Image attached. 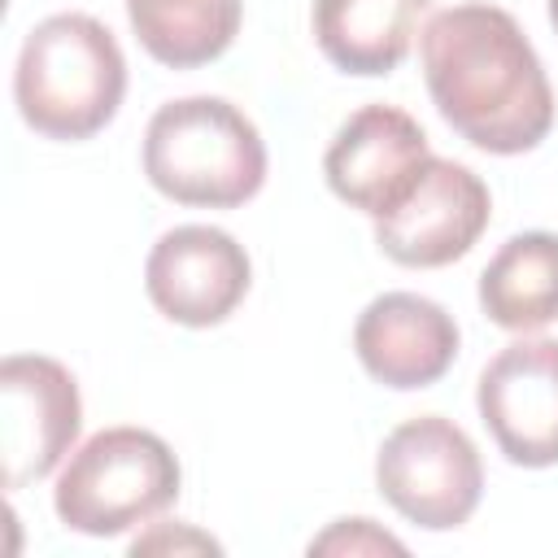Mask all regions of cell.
I'll return each mask as SVG.
<instances>
[{"label": "cell", "mask_w": 558, "mask_h": 558, "mask_svg": "<svg viewBox=\"0 0 558 558\" xmlns=\"http://www.w3.org/2000/svg\"><path fill=\"white\" fill-rule=\"evenodd\" d=\"M423 78L440 118L475 148L514 157L554 126V87L523 26L497 4L432 13L418 39Z\"/></svg>", "instance_id": "6da1fadb"}, {"label": "cell", "mask_w": 558, "mask_h": 558, "mask_svg": "<svg viewBox=\"0 0 558 558\" xmlns=\"http://www.w3.org/2000/svg\"><path fill=\"white\" fill-rule=\"evenodd\" d=\"M126 92V57L105 22L92 13H52L31 26L13 100L26 126L48 140H92L105 131Z\"/></svg>", "instance_id": "7a4b0ae2"}, {"label": "cell", "mask_w": 558, "mask_h": 558, "mask_svg": "<svg viewBox=\"0 0 558 558\" xmlns=\"http://www.w3.org/2000/svg\"><path fill=\"white\" fill-rule=\"evenodd\" d=\"M144 174L174 205L235 209L266 183V144L231 100L183 96L148 118Z\"/></svg>", "instance_id": "3957f363"}, {"label": "cell", "mask_w": 558, "mask_h": 558, "mask_svg": "<svg viewBox=\"0 0 558 558\" xmlns=\"http://www.w3.org/2000/svg\"><path fill=\"white\" fill-rule=\"evenodd\" d=\"M179 480V458L161 436L144 427H105L61 466L52 510L70 532L118 536L174 506Z\"/></svg>", "instance_id": "277c9868"}, {"label": "cell", "mask_w": 558, "mask_h": 558, "mask_svg": "<svg viewBox=\"0 0 558 558\" xmlns=\"http://www.w3.org/2000/svg\"><path fill=\"white\" fill-rule=\"evenodd\" d=\"M375 484L401 519L427 532H449L475 514L484 493V466L458 423L423 414L405 418L384 436L375 458Z\"/></svg>", "instance_id": "5b68a950"}, {"label": "cell", "mask_w": 558, "mask_h": 558, "mask_svg": "<svg viewBox=\"0 0 558 558\" xmlns=\"http://www.w3.org/2000/svg\"><path fill=\"white\" fill-rule=\"evenodd\" d=\"M83 427L74 375L44 353H13L0 362V453L4 488L17 493L70 453Z\"/></svg>", "instance_id": "8992f818"}, {"label": "cell", "mask_w": 558, "mask_h": 558, "mask_svg": "<svg viewBox=\"0 0 558 558\" xmlns=\"http://www.w3.org/2000/svg\"><path fill=\"white\" fill-rule=\"evenodd\" d=\"M488 214L493 201L475 170L449 157H427L414 192L388 218H375V244L397 266H449L475 248Z\"/></svg>", "instance_id": "52a82bcc"}, {"label": "cell", "mask_w": 558, "mask_h": 558, "mask_svg": "<svg viewBox=\"0 0 558 558\" xmlns=\"http://www.w3.org/2000/svg\"><path fill=\"white\" fill-rule=\"evenodd\" d=\"M253 283V266L244 244L227 235L222 227H174L166 231L144 266L148 301L183 327H218L235 314Z\"/></svg>", "instance_id": "ba28073f"}, {"label": "cell", "mask_w": 558, "mask_h": 558, "mask_svg": "<svg viewBox=\"0 0 558 558\" xmlns=\"http://www.w3.org/2000/svg\"><path fill=\"white\" fill-rule=\"evenodd\" d=\"M427 157V135L405 109L366 105L336 131L323 174L340 201L371 218H388L414 192Z\"/></svg>", "instance_id": "9c48e42d"}, {"label": "cell", "mask_w": 558, "mask_h": 558, "mask_svg": "<svg viewBox=\"0 0 558 558\" xmlns=\"http://www.w3.org/2000/svg\"><path fill=\"white\" fill-rule=\"evenodd\" d=\"M480 418L514 466L558 462V340H514L480 375Z\"/></svg>", "instance_id": "30bf717a"}, {"label": "cell", "mask_w": 558, "mask_h": 558, "mask_svg": "<svg viewBox=\"0 0 558 558\" xmlns=\"http://www.w3.org/2000/svg\"><path fill=\"white\" fill-rule=\"evenodd\" d=\"M353 349L366 375L384 388H427L458 357V323L445 305L418 292L375 296L353 327Z\"/></svg>", "instance_id": "8fae6325"}, {"label": "cell", "mask_w": 558, "mask_h": 558, "mask_svg": "<svg viewBox=\"0 0 558 558\" xmlns=\"http://www.w3.org/2000/svg\"><path fill=\"white\" fill-rule=\"evenodd\" d=\"M432 0H314V39L344 74H388L405 61Z\"/></svg>", "instance_id": "7c38bea8"}, {"label": "cell", "mask_w": 558, "mask_h": 558, "mask_svg": "<svg viewBox=\"0 0 558 558\" xmlns=\"http://www.w3.org/2000/svg\"><path fill=\"white\" fill-rule=\"evenodd\" d=\"M480 305L506 331H541L558 318V235H510L480 275Z\"/></svg>", "instance_id": "4fadbf2b"}, {"label": "cell", "mask_w": 558, "mask_h": 558, "mask_svg": "<svg viewBox=\"0 0 558 558\" xmlns=\"http://www.w3.org/2000/svg\"><path fill=\"white\" fill-rule=\"evenodd\" d=\"M126 17L153 61L192 70L231 48L244 0H126Z\"/></svg>", "instance_id": "5bb4252c"}, {"label": "cell", "mask_w": 558, "mask_h": 558, "mask_svg": "<svg viewBox=\"0 0 558 558\" xmlns=\"http://www.w3.org/2000/svg\"><path fill=\"white\" fill-rule=\"evenodd\" d=\"M310 554H405V545L371 519H336L323 536L310 541Z\"/></svg>", "instance_id": "9a60e30c"}, {"label": "cell", "mask_w": 558, "mask_h": 558, "mask_svg": "<svg viewBox=\"0 0 558 558\" xmlns=\"http://www.w3.org/2000/svg\"><path fill=\"white\" fill-rule=\"evenodd\" d=\"M170 549H174V554H218L222 545H218L214 536L187 527V523H179V527L157 523L148 536H135V541H131V554H170Z\"/></svg>", "instance_id": "2e32d148"}, {"label": "cell", "mask_w": 558, "mask_h": 558, "mask_svg": "<svg viewBox=\"0 0 558 558\" xmlns=\"http://www.w3.org/2000/svg\"><path fill=\"white\" fill-rule=\"evenodd\" d=\"M549 22H554V31H558V0H549Z\"/></svg>", "instance_id": "e0dca14e"}]
</instances>
